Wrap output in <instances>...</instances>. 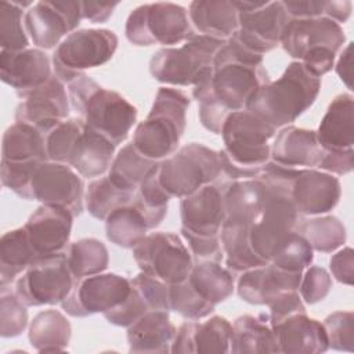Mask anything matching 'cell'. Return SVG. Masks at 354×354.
I'll use <instances>...</instances> for the list:
<instances>
[{
	"instance_id": "obj_27",
	"label": "cell",
	"mask_w": 354,
	"mask_h": 354,
	"mask_svg": "<svg viewBox=\"0 0 354 354\" xmlns=\"http://www.w3.org/2000/svg\"><path fill=\"white\" fill-rule=\"evenodd\" d=\"M115 149L116 145L109 138L84 123L83 130L72 144L66 165L82 177H101L109 170L115 158Z\"/></svg>"
},
{
	"instance_id": "obj_19",
	"label": "cell",
	"mask_w": 354,
	"mask_h": 354,
	"mask_svg": "<svg viewBox=\"0 0 354 354\" xmlns=\"http://www.w3.org/2000/svg\"><path fill=\"white\" fill-rule=\"evenodd\" d=\"M342 195L337 177L315 169H296L289 199L300 216L325 214L336 207Z\"/></svg>"
},
{
	"instance_id": "obj_42",
	"label": "cell",
	"mask_w": 354,
	"mask_h": 354,
	"mask_svg": "<svg viewBox=\"0 0 354 354\" xmlns=\"http://www.w3.org/2000/svg\"><path fill=\"white\" fill-rule=\"evenodd\" d=\"M134 195L119 188L108 176H101L88 184L84 205L94 218L105 220L113 210L130 203Z\"/></svg>"
},
{
	"instance_id": "obj_20",
	"label": "cell",
	"mask_w": 354,
	"mask_h": 354,
	"mask_svg": "<svg viewBox=\"0 0 354 354\" xmlns=\"http://www.w3.org/2000/svg\"><path fill=\"white\" fill-rule=\"evenodd\" d=\"M73 214L61 206L41 203L22 225L28 242L37 259L66 250Z\"/></svg>"
},
{
	"instance_id": "obj_49",
	"label": "cell",
	"mask_w": 354,
	"mask_h": 354,
	"mask_svg": "<svg viewBox=\"0 0 354 354\" xmlns=\"http://www.w3.org/2000/svg\"><path fill=\"white\" fill-rule=\"evenodd\" d=\"M148 311H151V308H149L147 300L144 299V296L134 286H131L130 293L124 299V301L120 303L113 310L106 311L104 314V317L112 325L129 328L130 325H133L136 321H138Z\"/></svg>"
},
{
	"instance_id": "obj_14",
	"label": "cell",
	"mask_w": 354,
	"mask_h": 354,
	"mask_svg": "<svg viewBox=\"0 0 354 354\" xmlns=\"http://www.w3.org/2000/svg\"><path fill=\"white\" fill-rule=\"evenodd\" d=\"M238 10V30L231 36L245 48L264 55L274 50L289 15L282 1H234Z\"/></svg>"
},
{
	"instance_id": "obj_4",
	"label": "cell",
	"mask_w": 354,
	"mask_h": 354,
	"mask_svg": "<svg viewBox=\"0 0 354 354\" xmlns=\"http://www.w3.org/2000/svg\"><path fill=\"white\" fill-rule=\"evenodd\" d=\"M68 95L79 118L116 147L137 122V108L118 91L100 86L86 73L68 83Z\"/></svg>"
},
{
	"instance_id": "obj_29",
	"label": "cell",
	"mask_w": 354,
	"mask_h": 354,
	"mask_svg": "<svg viewBox=\"0 0 354 354\" xmlns=\"http://www.w3.org/2000/svg\"><path fill=\"white\" fill-rule=\"evenodd\" d=\"M177 328L167 310H151L127 328L130 353H170Z\"/></svg>"
},
{
	"instance_id": "obj_16",
	"label": "cell",
	"mask_w": 354,
	"mask_h": 354,
	"mask_svg": "<svg viewBox=\"0 0 354 354\" xmlns=\"http://www.w3.org/2000/svg\"><path fill=\"white\" fill-rule=\"evenodd\" d=\"M130 279L106 272L76 279L71 293L61 303L62 310L71 317H88L113 310L129 296Z\"/></svg>"
},
{
	"instance_id": "obj_48",
	"label": "cell",
	"mask_w": 354,
	"mask_h": 354,
	"mask_svg": "<svg viewBox=\"0 0 354 354\" xmlns=\"http://www.w3.org/2000/svg\"><path fill=\"white\" fill-rule=\"evenodd\" d=\"M332 289V278L329 272L318 266H311L301 274L299 295L306 304H315L324 300Z\"/></svg>"
},
{
	"instance_id": "obj_45",
	"label": "cell",
	"mask_w": 354,
	"mask_h": 354,
	"mask_svg": "<svg viewBox=\"0 0 354 354\" xmlns=\"http://www.w3.org/2000/svg\"><path fill=\"white\" fill-rule=\"evenodd\" d=\"M314 259L310 243L296 231L286 239L270 263L292 272H303Z\"/></svg>"
},
{
	"instance_id": "obj_5",
	"label": "cell",
	"mask_w": 354,
	"mask_h": 354,
	"mask_svg": "<svg viewBox=\"0 0 354 354\" xmlns=\"http://www.w3.org/2000/svg\"><path fill=\"white\" fill-rule=\"evenodd\" d=\"M188 95L177 88L160 87L145 120L134 130L131 144L148 159L160 160L173 155L185 130Z\"/></svg>"
},
{
	"instance_id": "obj_56",
	"label": "cell",
	"mask_w": 354,
	"mask_h": 354,
	"mask_svg": "<svg viewBox=\"0 0 354 354\" xmlns=\"http://www.w3.org/2000/svg\"><path fill=\"white\" fill-rule=\"evenodd\" d=\"M118 1L115 3H100V1H80L82 6V17L91 24H102L106 22L113 10L118 7Z\"/></svg>"
},
{
	"instance_id": "obj_7",
	"label": "cell",
	"mask_w": 354,
	"mask_h": 354,
	"mask_svg": "<svg viewBox=\"0 0 354 354\" xmlns=\"http://www.w3.org/2000/svg\"><path fill=\"white\" fill-rule=\"evenodd\" d=\"M227 40L194 33L180 47H162L149 61L152 77L171 86H196L213 72L217 51Z\"/></svg>"
},
{
	"instance_id": "obj_1",
	"label": "cell",
	"mask_w": 354,
	"mask_h": 354,
	"mask_svg": "<svg viewBox=\"0 0 354 354\" xmlns=\"http://www.w3.org/2000/svg\"><path fill=\"white\" fill-rule=\"evenodd\" d=\"M268 82L263 55L230 37L214 57L212 75L192 88L202 126L220 134L228 115L246 109L254 93Z\"/></svg>"
},
{
	"instance_id": "obj_10",
	"label": "cell",
	"mask_w": 354,
	"mask_h": 354,
	"mask_svg": "<svg viewBox=\"0 0 354 354\" xmlns=\"http://www.w3.org/2000/svg\"><path fill=\"white\" fill-rule=\"evenodd\" d=\"M118 36L109 29H79L68 35L53 54L54 75L64 83L112 59Z\"/></svg>"
},
{
	"instance_id": "obj_18",
	"label": "cell",
	"mask_w": 354,
	"mask_h": 354,
	"mask_svg": "<svg viewBox=\"0 0 354 354\" xmlns=\"http://www.w3.org/2000/svg\"><path fill=\"white\" fill-rule=\"evenodd\" d=\"M21 100L15 109V122L32 124L46 136L69 116V95L65 83L55 75Z\"/></svg>"
},
{
	"instance_id": "obj_25",
	"label": "cell",
	"mask_w": 354,
	"mask_h": 354,
	"mask_svg": "<svg viewBox=\"0 0 354 354\" xmlns=\"http://www.w3.org/2000/svg\"><path fill=\"white\" fill-rule=\"evenodd\" d=\"M303 272H292L267 263L241 272L236 282L238 296L256 306H267L281 292L297 290Z\"/></svg>"
},
{
	"instance_id": "obj_41",
	"label": "cell",
	"mask_w": 354,
	"mask_h": 354,
	"mask_svg": "<svg viewBox=\"0 0 354 354\" xmlns=\"http://www.w3.org/2000/svg\"><path fill=\"white\" fill-rule=\"evenodd\" d=\"M66 261L75 279L101 274L108 268L109 254L106 246L95 238H83L68 245Z\"/></svg>"
},
{
	"instance_id": "obj_40",
	"label": "cell",
	"mask_w": 354,
	"mask_h": 354,
	"mask_svg": "<svg viewBox=\"0 0 354 354\" xmlns=\"http://www.w3.org/2000/svg\"><path fill=\"white\" fill-rule=\"evenodd\" d=\"M156 163L158 160L145 158L130 142L115 155L108 170V177L119 188L136 194L148 171L156 166Z\"/></svg>"
},
{
	"instance_id": "obj_9",
	"label": "cell",
	"mask_w": 354,
	"mask_h": 354,
	"mask_svg": "<svg viewBox=\"0 0 354 354\" xmlns=\"http://www.w3.org/2000/svg\"><path fill=\"white\" fill-rule=\"evenodd\" d=\"M221 174L218 152L191 142L159 162L158 180L170 198H185Z\"/></svg>"
},
{
	"instance_id": "obj_31",
	"label": "cell",
	"mask_w": 354,
	"mask_h": 354,
	"mask_svg": "<svg viewBox=\"0 0 354 354\" xmlns=\"http://www.w3.org/2000/svg\"><path fill=\"white\" fill-rule=\"evenodd\" d=\"M225 221L253 224L266 201V185L259 178L231 181L223 192Z\"/></svg>"
},
{
	"instance_id": "obj_17",
	"label": "cell",
	"mask_w": 354,
	"mask_h": 354,
	"mask_svg": "<svg viewBox=\"0 0 354 354\" xmlns=\"http://www.w3.org/2000/svg\"><path fill=\"white\" fill-rule=\"evenodd\" d=\"M82 17L80 1H37L25 12V29L32 43L40 50L58 47L79 26Z\"/></svg>"
},
{
	"instance_id": "obj_30",
	"label": "cell",
	"mask_w": 354,
	"mask_h": 354,
	"mask_svg": "<svg viewBox=\"0 0 354 354\" xmlns=\"http://www.w3.org/2000/svg\"><path fill=\"white\" fill-rule=\"evenodd\" d=\"M188 17L195 33L218 40H228L239 26L238 10L228 0H195Z\"/></svg>"
},
{
	"instance_id": "obj_23",
	"label": "cell",
	"mask_w": 354,
	"mask_h": 354,
	"mask_svg": "<svg viewBox=\"0 0 354 354\" xmlns=\"http://www.w3.org/2000/svg\"><path fill=\"white\" fill-rule=\"evenodd\" d=\"M224 185L207 184L181 199V227L201 235H220L225 221Z\"/></svg>"
},
{
	"instance_id": "obj_43",
	"label": "cell",
	"mask_w": 354,
	"mask_h": 354,
	"mask_svg": "<svg viewBox=\"0 0 354 354\" xmlns=\"http://www.w3.org/2000/svg\"><path fill=\"white\" fill-rule=\"evenodd\" d=\"M24 8L14 1H0V46L1 50L21 51L28 48L29 39L24 22Z\"/></svg>"
},
{
	"instance_id": "obj_50",
	"label": "cell",
	"mask_w": 354,
	"mask_h": 354,
	"mask_svg": "<svg viewBox=\"0 0 354 354\" xmlns=\"http://www.w3.org/2000/svg\"><path fill=\"white\" fill-rule=\"evenodd\" d=\"M130 283L144 296L151 310L170 311V285L142 271L130 279Z\"/></svg>"
},
{
	"instance_id": "obj_53",
	"label": "cell",
	"mask_w": 354,
	"mask_h": 354,
	"mask_svg": "<svg viewBox=\"0 0 354 354\" xmlns=\"http://www.w3.org/2000/svg\"><path fill=\"white\" fill-rule=\"evenodd\" d=\"M354 166V151H324L322 160L317 169L336 176L348 174Z\"/></svg>"
},
{
	"instance_id": "obj_21",
	"label": "cell",
	"mask_w": 354,
	"mask_h": 354,
	"mask_svg": "<svg viewBox=\"0 0 354 354\" xmlns=\"http://www.w3.org/2000/svg\"><path fill=\"white\" fill-rule=\"evenodd\" d=\"M53 75L50 58L40 48L0 51V77L19 98L46 83Z\"/></svg>"
},
{
	"instance_id": "obj_36",
	"label": "cell",
	"mask_w": 354,
	"mask_h": 354,
	"mask_svg": "<svg viewBox=\"0 0 354 354\" xmlns=\"http://www.w3.org/2000/svg\"><path fill=\"white\" fill-rule=\"evenodd\" d=\"M194 290L213 306L227 300L235 288L232 272L217 261H196L187 278Z\"/></svg>"
},
{
	"instance_id": "obj_47",
	"label": "cell",
	"mask_w": 354,
	"mask_h": 354,
	"mask_svg": "<svg viewBox=\"0 0 354 354\" xmlns=\"http://www.w3.org/2000/svg\"><path fill=\"white\" fill-rule=\"evenodd\" d=\"M329 348L337 351L354 350V314L351 311H336L329 314L322 322Z\"/></svg>"
},
{
	"instance_id": "obj_13",
	"label": "cell",
	"mask_w": 354,
	"mask_h": 354,
	"mask_svg": "<svg viewBox=\"0 0 354 354\" xmlns=\"http://www.w3.org/2000/svg\"><path fill=\"white\" fill-rule=\"evenodd\" d=\"M300 217L288 192L266 185V201L261 213L249 230V241L254 253L266 263H270L295 232Z\"/></svg>"
},
{
	"instance_id": "obj_33",
	"label": "cell",
	"mask_w": 354,
	"mask_h": 354,
	"mask_svg": "<svg viewBox=\"0 0 354 354\" xmlns=\"http://www.w3.org/2000/svg\"><path fill=\"white\" fill-rule=\"evenodd\" d=\"M1 160L12 163L48 160L46 134L32 124L12 123L3 134Z\"/></svg>"
},
{
	"instance_id": "obj_39",
	"label": "cell",
	"mask_w": 354,
	"mask_h": 354,
	"mask_svg": "<svg viewBox=\"0 0 354 354\" xmlns=\"http://www.w3.org/2000/svg\"><path fill=\"white\" fill-rule=\"evenodd\" d=\"M295 231L300 234L313 250L332 253L346 242V227L336 216H319L311 218L300 217Z\"/></svg>"
},
{
	"instance_id": "obj_54",
	"label": "cell",
	"mask_w": 354,
	"mask_h": 354,
	"mask_svg": "<svg viewBox=\"0 0 354 354\" xmlns=\"http://www.w3.org/2000/svg\"><path fill=\"white\" fill-rule=\"evenodd\" d=\"M329 270L335 279L340 283L353 285L354 278V252L351 248L346 246L336 252L329 260Z\"/></svg>"
},
{
	"instance_id": "obj_55",
	"label": "cell",
	"mask_w": 354,
	"mask_h": 354,
	"mask_svg": "<svg viewBox=\"0 0 354 354\" xmlns=\"http://www.w3.org/2000/svg\"><path fill=\"white\" fill-rule=\"evenodd\" d=\"M282 4L292 19L325 17L328 8V1L321 0H288L282 1Z\"/></svg>"
},
{
	"instance_id": "obj_34",
	"label": "cell",
	"mask_w": 354,
	"mask_h": 354,
	"mask_svg": "<svg viewBox=\"0 0 354 354\" xmlns=\"http://www.w3.org/2000/svg\"><path fill=\"white\" fill-rule=\"evenodd\" d=\"M72 335L68 318L58 310H44L29 325V343L37 353L65 351Z\"/></svg>"
},
{
	"instance_id": "obj_22",
	"label": "cell",
	"mask_w": 354,
	"mask_h": 354,
	"mask_svg": "<svg viewBox=\"0 0 354 354\" xmlns=\"http://www.w3.org/2000/svg\"><path fill=\"white\" fill-rule=\"evenodd\" d=\"M232 325L224 317L213 315L209 319H189L183 322L174 336L170 353L173 354H212L228 353Z\"/></svg>"
},
{
	"instance_id": "obj_26",
	"label": "cell",
	"mask_w": 354,
	"mask_h": 354,
	"mask_svg": "<svg viewBox=\"0 0 354 354\" xmlns=\"http://www.w3.org/2000/svg\"><path fill=\"white\" fill-rule=\"evenodd\" d=\"M324 149L317 131L286 126L281 129L271 144V162L295 169H315L319 166Z\"/></svg>"
},
{
	"instance_id": "obj_46",
	"label": "cell",
	"mask_w": 354,
	"mask_h": 354,
	"mask_svg": "<svg viewBox=\"0 0 354 354\" xmlns=\"http://www.w3.org/2000/svg\"><path fill=\"white\" fill-rule=\"evenodd\" d=\"M28 307L17 297L12 289H0V335L1 337L19 336L28 326Z\"/></svg>"
},
{
	"instance_id": "obj_3",
	"label": "cell",
	"mask_w": 354,
	"mask_h": 354,
	"mask_svg": "<svg viewBox=\"0 0 354 354\" xmlns=\"http://www.w3.org/2000/svg\"><path fill=\"white\" fill-rule=\"evenodd\" d=\"M321 79L311 75L299 61L290 62L281 77L263 84L246 105V109L272 127L293 123L317 100Z\"/></svg>"
},
{
	"instance_id": "obj_12",
	"label": "cell",
	"mask_w": 354,
	"mask_h": 354,
	"mask_svg": "<svg viewBox=\"0 0 354 354\" xmlns=\"http://www.w3.org/2000/svg\"><path fill=\"white\" fill-rule=\"evenodd\" d=\"M133 257L142 272L167 285L184 282L194 267L191 252L174 232L147 234L133 248Z\"/></svg>"
},
{
	"instance_id": "obj_51",
	"label": "cell",
	"mask_w": 354,
	"mask_h": 354,
	"mask_svg": "<svg viewBox=\"0 0 354 354\" xmlns=\"http://www.w3.org/2000/svg\"><path fill=\"white\" fill-rule=\"evenodd\" d=\"M181 235L196 261H217L224 257L220 235H201L181 227Z\"/></svg>"
},
{
	"instance_id": "obj_44",
	"label": "cell",
	"mask_w": 354,
	"mask_h": 354,
	"mask_svg": "<svg viewBox=\"0 0 354 354\" xmlns=\"http://www.w3.org/2000/svg\"><path fill=\"white\" fill-rule=\"evenodd\" d=\"M214 307L202 299L187 279L170 285V311L173 310L187 319H202L209 317Z\"/></svg>"
},
{
	"instance_id": "obj_38",
	"label": "cell",
	"mask_w": 354,
	"mask_h": 354,
	"mask_svg": "<svg viewBox=\"0 0 354 354\" xmlns=\"http://www.w3.org/2000/svg\"><path fill=\"white\" fill-rule=\"evenodd\" d=\"M250 224L224 221L220 232L225 267L234 272H243L250 268L267 264L252 249L249 241Z\"/></svg>"
},
{
	"instance_id": "obj_11",
	"label": "cell",
	"mask_w": 354,
	"mask_h": 354,
	"mask_svg": "<svg viewBox=\"0 0 354 354\" xmlns=\"http://www.w3.org/2000/svg\"><path fill=\"white\" fill-rule=\"evenodd\" d=\"M75 278L65 252L35 260L15 279L14 293L26 307L61 304L71 293Z\"/></svg>"
},
{
	"instance_id": "obj_58",
	"label": "cell",
	"mask_w": 354,
	"mask_h": 354,
	"mask_svg": "<svg viewBox=\"0 0 354 354\" xmlns=\"http://www.w3.org/2000/svg\"><path fill=\"white\" fill-rule=\"evenodd\" d=\"M351 1H328V8H326V15L328 18L333 19L335 22L344 24L350 15H351Z\"/></svg>"
},
{
	"instance_id": "obj_15",
	"label": "cell",
	"mask_w": 354,
	"mask_h": 354,
	"mask_svg": "<svg viewBox=\"0 0 354 354\" xmlns=\"http://www.w3.org/2000/svg\"><path fill=\"white\" fill-rule=\"evenodd\" d=\"M84 183L76 170L65 163L44 160L33 171L26 201L61 206L77 217L84 207Z\"/></svg>"
},
{
	"instance_id": "obj_37",
	"label": "cell",
	"mask_w": 354,
	"mask_h": 354,
	"mask_svg": "<svg viewBox=\"0 0 354 354\" xmlns=\"http://www.w3.org/2000/svg\"><path fill=\"white\" fill-rule=\"evenodd\" d=\"M36 260L24 227L7 231L0 239V289H7Z\"/></svg>"
},
{
	"instance_id": "obj_2",
	"label": "cell",
	"mask_w": 354,
	"mask_h": 354,
	"mask_svg": "<svg viewBox=\"0 0 354 354\" xmlns=\"http://www.w3.org/2000/svg\"><path fill=\"white\" fill-rule=\"evenodd\" d=\"M275 133V127L248 109L230 113L220 133L224 141V149L218 151L221 174L231 181L257 178L271 159L270 140Z\"/></svg>"
},
{
	"instance_id": "obj_8",
	"label": "cell",
	"mask_w": 354,
	"mask_h": 354,
	"mask_svg": "<svg viewBox=\"0 0 354 354\" xmlns=\"http://www.w3.org/2000/svg\"><path fill=\"white\" fill-rule=\"evenodd\" d=\"M194 33L188 11L176 3L141 4L129 14L124 26L126 39L138 47H171L187 41Z\"/></svg>"
},
{
	"instance_id": "obj_24",
	"label": "cell",
	"mask_w": 354,
	"mask_h": 354,
	"mask_svg": "<svg viewBox=\"0 0 354 354\" xmlns=\"http://www.w3.org/2000/svg\"><path fill=\"white\" fill-rule=\"evenodd\" d=\"M270 325L282 354H319L329 348L324 325L306 313L292 314Z\"/></svg>"
},
{
	"instance_id": "obj_57",
	"label": "cell",
	"mask_w": 354,
	"mask_h": 354,
	"mask_svg": "<svg viewBox=\"0 0 354 354\" xmlns=\"http://www.w3.org/2000/svg\"><path fill=\"white\" fill-rule=\"evenodd\" d=\"M351 51H353V43H348L343 48V51L337 59V64H336V73L339 75L340 80L347 86L348 90L353 88V84H351V80H353V68H351L353 57L351 55L353 54H351Z\"/></svg>"
},
{
	"instance_id": "obj_35",
	"label": "cell",
	"mask_w": 354,
	"mask_h": 354,
	"mask_svg": "<svg viewBox=\"0 0 354 354\" xmlns=\"http://www.w3.org/2000/svg\"><path fill=\"white\" fill-rule=\"evenodd\" d=\"M149 230H152L151 224L134 198L105 218L106 238L119 248L133 249Z\"/></svg>"
},
{
	"instance_id": "obj_28",
	"label": "cell",
	"mask_w": 354,
	"mask_h": 354,
	"mask_svg": "<svg viewBox=\"0 0 354 354\" xmlns=\"http://www.w3.org/2000/svg\"><path fill=\"white\" fill-rule=\"evenodd\" d=\"M317 138L324 151L353 149L354 144V98L350 93L336 95L329 104Z\"/></svg>"
},
{
	"instance_id": "obj_52",
	"label": "cell",
	"mask_w": 354,
	"mask_h": 354,
	"mask_svg": "<svg viewBox=\"0 0 354 354\" xmlns=\"http://www.w3.org/2000/svg\"><path fill=\"white\" fill-rule=\"evenodd\" d=\"M270 308V324L278 322L292 314L297 313H306L304 301L301 300L297 290H286L277 295L274 299H271L267 303Z\"/></svg>"
},
{
	"instance_id": "obj_6",
	"label": "cell",
	"mask_w": 354,
	"mask_h": 354,
	"mask_svg": "<svg viewBox=\"0 0 354 354\" xmlns=\"http://www.w3.org/2000/svg\"><path fill=\"white\" fill-rule=\"evenodd\" d=\"M346 41V35L337 22L328 17L289 19L279 44L289 57L315 77H322L335 64L339 50Z\"/></svg>"
},
{
	"instance_id": "obj_32",
	"label": "cell",
	"mask_w": 354,
	"mask_h": 354,
	"mask_svg": "<svg viewBox=\"0 0 354 354\" xmlns=\"http://www.w3.org/2000/svg\"><path fill=\"white\" fill-rule=\"evenodd\" d=\"M230 351L234 354L279 353L268 315H241L232 324Z\"/></svg>"
}]
</instances>
